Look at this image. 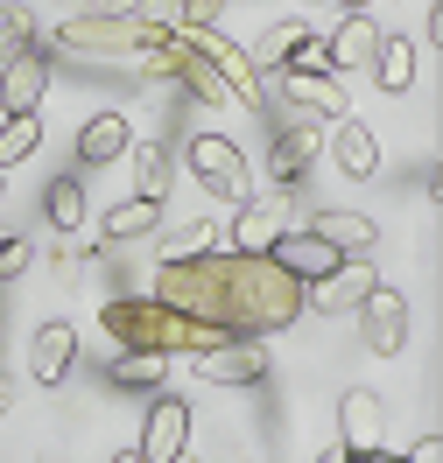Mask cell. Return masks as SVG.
Masks as SVG:
<instances>
[{"mask_svg": "<svg viewBox=\"0 0 443 463\" xmlns=\"http://www.w3.org/2000/svg\"><path fill=\"white\" fill-rule=\"evenodd\" d=\"M331 155H338V169L352 175V183H366V175L380 169V141H373V127H359V119H338Z\"/></svg>", "mask_w": 443, "mask_h": 463, "instance_id": "cell-20", "label": "cell"}, {"mask_svg": "<svg viewBox=\"0 0 443 463\" xmlns=\"http://www.w3.org/2000/svg\"><path fill=\"white\" fill-rule=\"evenodd\" d=\"M35 147H43V119H35V113H7V119H0V169L29 162Z\"/></svg>", "mask_w": 443, "mask_h": 463, "instance_id": "cell-27", "label": "cell"}, {"mask_svg": "<svg viewBox=\"0 0 443 463\" xmlns=\"http://www.w3.org/2000/svg\"><path fill=\"white\" fill-rule=\"evenodd\" d=\"M261 373H267L261 337H218L211 351H197V379H211V386H254Z\"/></svg>", "mask_w": 443, "mask_h": 463, "instance_id": "cell-9", "label": "cell"}, {"mask_svg": "<svg viewBox=\"0 0 443 463\" xmlns=\"http://www.w3.org/2000/svg\"><path fill=\"white\" fill-rule=\"evenodd\" d=\"M71 365H78V330L71 323H43L35 345H29V379L35 386H63Z\"/></svg>", "mask_w": 443, "mask_h": 463, "instance_id": "cell-16", "label": "cell"}, {"mask_svg": "<svg viewBox=\"0 0 443 463\" xmlns=\"http://www.w3.org/2000/svg\"><path fill=\"white\" fill-rule=\"evenodd\" d=\"M373 85L380 91H409L415 85V43L409 35H380V50H373Z\"/></svg>", "mask_w": 443, "mask_h": 463, "instance_id": "cell-23", "label": "cell"}, {"mask_svg": "<svg viewBox=\"0 0 443 463\" xmlns=\"http://www.w3.org/2000/svg\"><path fill=\"white\" fill-rule=\"evenodd\" d=\"M317 463H352V449H345V442H331V449H317Z\"/></svg>", "mask_w": 443, "mask_h": 463, "instance_id": "cell-35", "label": "cell"}, {"mask_svg": "<svg viewBox=\"0 0 443 463\" xmlns=\"http://www.w3.org/2000/svg\"><path fill=\"white\" fill-rule=\"evenodd\" d=\"M317 155H324V127H317V119H289V127L274 134V147H267V183H274V190H295Z\"/></svg>", "mask_w": 443, "mask_h": 463, "instance_id": "cell-7", "label": "cell"}, {"mask_svg": "<svg viewBox=\"0 0 443 463\" xmlns=\"http://www.w3.org/2000/svg\"><path fill=\"white\" fill-rule=\"evenodd\" d=\"M338 442H345L352 457H366V449H380V442H387V407H380V393L352 386V393L338 401Z\"/></svg>", "mask_w": 443, "mask_h": 463, "instance_id": "cell-14", "label": "cell"}, {"mask_svg": "<svg viewBox=\"0 0 443 463\" xmlns=\"http://www.w3.org/2000/svg\"><path fill=\"white\" fill-rule=\"evenodd\" d=\"M274 85H282V99H289L295 113L317 119V127L352 113V99H345V85H338V71H282Z\"/></svg>", "mask_w": 443, "mask_h": 463, "instance_id": "cell-8", "label": "cell"}, {"mask_svg": "<svg viewBox=\"0 0 443 463\" xmlns=\"http://www.w3.org/2000/svg\"><path fill=\"white\" fill-rule=\"evenodd\" d=\"M177 85L190 91L197 106H239V99H233V85H226V78H218V71H211V63L197 57V50H190V43H183V71H177Z\"/></svg>", "mask_w": 443, "mask_h": 463, "instance_id": "cell-24", "label": "cell"}, {"mask_svg": "<svg viewBox=\"0 0 443 463\" xmlns=\"http://www.w3.org/2000/svg\"><path fill=\"white\" fill-rule=\"evenodd\" d=\"M7 407H14V379L0 373V421H7Z\"/></svg>", "mask_w": 443, "mask_h": 463, "instance_id": "cell-36", "label": "cell"}, {"mask_svg": "<svg viewBox=\"0 0 443 463\" xmlns=\"http://www.w3.org/2000/svg\"><path fill=\"white\" fill-rule=\"evenodd\" d=\"M0 197H7V169H0Z\"/></svg>", "mask_w": 443, "mask_h": 463, "instance_id": "cell-40", "label": "cell"}, {"mask_svg": "<svg viewBox=\"0 0 443 463\" xmlns=\"http://www.w3.org/2000/svg\"><path fill=\"white\" fill-rule=\"evenodd\" d=\"M43 91H50V57H43L35 43L22 50V57L0 63V113H35Z\"/></svg>", "mask_w": 443, "mask_h": 463, "instance_id": "cell-13", "label": "cell"}, {"mask_svg": "<svg viewBox=\"0 0 443 463\" xmlns=\"http://www.w3.org/2000/svg\"><path fill=\"white\" fill-rule=\"evenodd\" d=\"M177 449H190V401L177 393H162V401H148V421H141V463H169Z\"/></svg>", "mask_w": 443, "mask_h": 463, "instance_id": "cell-10", "label": "cell"}, {"mask_svg": "<svg viewBox=\"0 0 443 463\" xmlns=\"http://www.w3.org/2000/svg\"><path fill=\"white\" fill-rule=\"evenodd\" d=\"M127 147H134V119L127 113H91L85 127H78V162H85V169H106Z\"/></svg>", "mask_w": 443, "mask_h": 463, "instance_id": "cell-18", "label": "cell"}, {"mask_svg": "<svg viewBox=\"0 0 443 463\" xmlns=\"http://www.w3.org/2000/svg\"><path fill=\"white\" fill-rule=\"evenodd\" d=\"M29 43H35V14H29V7H0V63L22 57Z\"/></svg>", "mask_w": 443, "mask_h": 463, "instance_id": "cell-29", "label": "cell"}, {"mask_svg": "<svg viewBox=\"0 0 443 463\" xmlns=\"http://www.w3.org/2000/svg\"><path fill=\"white\" fill-rule=\"evenodd\" d=\"M310 232L324 239L338 260H359V253H373V239H380V225H373L366 211H317V218H310Z\"/></svg>", "mask_w": 443, "mask_h": 463, "instance_id": "cell-19", "label": "cell"}, {"mask_svg": "<svg viewBox=\"0 0 443 463\" xmlns=\"http://www.w3.org/2000/svg\"><path fill=\"white\" fill-rule=\"evenodd\" d=\"M310 22H303V14H289V22H274V29L261 35V43H254V50H246V63H254V78H282V71H289L295 57H303V43H310Z\"/></svg>", "mask_w": 443, "mask_h": 463, "instance_id": "cell-17", "label": "cell"}, {"mask_svg": "<svg viewBox=\"0 0 443 463\" xmlns=\"http://www.w3.org/2000/svg\"><path fill=\"white\" fill-rule=\"evenodd\" d=\"M359 323H366V351H373V358H394V351L409 345V302L387 288V281L359 302Z\"/></svg>", "mask_w": 443, "mask_h": 463, "instance_id": "cell-12", "label": "cell"}, {"mask_svg": "<svg viewBox=\"0 0 443 463\" xmlns=\"http://www.w3.org/2000/svg\"><path fill=\"white\" fill-rule=\"evenodd\" d=\"M190 175L205 183L211 197H226V203H246V197H254L246 155H239V141H226V134H190Z\"/></svg>", "mask_w": 443, "mask_h": 463, "instance_id": "cell-5", "label": "cell"}, {"mask_svg": "<svg viewBox=\"0 0 443 463\" xmlns=\"http://www.w3.org/2000/svg\"><path fill=\"white\" fill-rule=\"evenodd\" d=\"M373 288H380V274H373V260L359 253V260H338L331 274H317V281L303 288V302H310V309H324V317H352Z\"/></svg>", "mask_w": 443, "mask_h": 463, "instance_id": "cell-6", "label": "cell"}, {"mask_svg": "<svg viewBox=\"0 0 443 463\" xmlns=\"http://www.w3.org/2000/svg\"><path fill=\"white\" fill-rule=\"evenodd\" d=\"M380 35H387V29L373 22V14H345V22L324 35V63H331V71H373Z\"/></svg>", "mask_w": 443, "mask_h": 463, "instance_id": "cell-15", "label": "cell"}, {"mask_svg": "<svg viewBox=\"0 0 443 463\" xmlns=\"http://www.w3.org/2000/svg\"><path fill=\"white\" fill-rule=\"evenodd\" d=\"M218 14H226V0H183L177 29H218Z\"/></svg>", "mask_w": 443, "mask_h": 463, "instance_id": "cell-32", "label": "cell"}, {"mask_svg": "<svg viewBox=\"0 0 443 463\" xmlns=\"http://www.w3.org/2000/svg\"><path fill=\"white\" fill-rule=\"evenodd\" d=\"M162 373H169L162 351H120L113 358V386H162Z\"/></svg>", "mask_w": 443, "mask_h": 463, "instance_id": "cell-28", "label": "cell"}, {"mask_svg": "<svg viewBox=\"0 0 443 463\" xmlns=\"http://www.w3.org/2000/svg\"><path fill=\"white\" fill-rule=\"evenodd\" d=\"M183 43H190V50H197V57H205L211 71L233 85V99L261 106V78H254V63H246V50H239V43H226L218 29H183Z\"/></svg>", "mask_w": 443, "mask_h": 463, "instance_id": "cell-11", "label": "cell"}, {"mask_svg": "<svg viewBox=\"0 0 443 463\" xmlns=\"http://www.w3.org/2000/svg\"><path fill=\"white\" fill-rule=\"evenodd\" d=\"M282 232H295V190H254V197L233 211V225L218 232L226 239V253H246V260H267V246L282 239Z\"/></svg>", "mask_w": 443, "mask_h": 463, "instance_id": "cell-4", "label": "cell"}, {"mask_svg": "<svg viewBox=\"0 0 443 463\" xmlns=\"http://www.w3.org/2000/svg\"><path fill=\"white\" fill-rule=\"evenodd\" d=\"M352 463H359V457H352Z\"/></svg>", "mask_w": 443, "mask_h": 463, "instance_id": "cell-41", "label": "cell"}, {"mask_svg": "<svg viewBox=\"0 0 443 463\" xmlns=\"http://www.w3.org/2000/svg\"><path fill=\"white\" fill-rule=\"evenodd\" d=\"M113 463H141V457H134V449H120V457H113Z\"/></svg>", "mask_w": 443, "mask_h": 463, "instance_id": "cell-38", "label": "cell"}, {"mask_svg": "<svg viewBox=\"0 0 443 463\" xmlns=\"http://www.w3.org/2000/svg\"><path fill=\"white\" fill-rule=\"evenodd\" d=\"M155 218H162V203H148V197H120L106 218H99V239L106 246H134V239H148L155 232Z\"/></svg>", "mask_w": 443, "mask_h": 463, "instance_id": "cell-21", "label": "cell"}, {"mask_svg": "<svg viewBox=\"0 0 443 463\" xmlns=\"http://www.w3.org/2000/svg\"><path fill=\"white\" fill-rule=\"evenodd\" d=\"M29 267H35V246H29V232L0 225V281H22Z\"/></svg>", "mask_w": 443, "mask_h": 463, "instance_id": "cell-30", "label": "cell"}, {"mask_svg": "<svg viewBox=\"0 0 443 463\" xmlns=\"http://www.w3.org/2000/svg\"><path fill=\"white\" fill-rule=\"evenodd\" d=\"M169 463H197V457H190V449H177V457H169Z\"/></svg>", "mask_w": 443, "mask_h": 463, "instance_id": "cell-39", "label": "cell"}, {"mask_svg": "<svg viewBox=\"0 0 443 463\" xmlns=\"http://www.w3.org/2000/svg\"><path fill=\"white\" fill-rule=\"evenodd\" d=\"M99 330L113 337V345L127 351H162V358H197V351H211L226 330H211V323L183 317V309H169V302H155V295H113L106 309H99Z\"/></svg>", "mask_w": 443, "mask_h": 463, "instance_id": "cell-2", "label": "cell"}, {"mask_svg": "<svg viewBox=\"0 0 443 463\" xmlns=\"http://www.w3.org/2000/svg\"><path fill=\"white\" fill-rule=\"evenodd\" d=\"M401 463H443V435H437V429H429V435H415V449H409Z\"/></svg>", "mask_w": 443, "mask_h": 463, "instance_id": "cell-34", "label": "cell"}, {"mask_svg": "<svg viewBox=\"0 0 443 463\" xmlns=\"http://www.w3.org/2000/svg\"><path fill=\"white\" fill-rule=\"evenodd\" d=\"M155 302L211 323L226 337H274L303 317V281H289L274 260L246 253H205V260H162L155 267Z\"/></svg>", "mask_w": 443, "mask_h": 463, "instance_id": "cell-1", "label": "cell"}, {"mask_svg": "<svg viewBox=\"0 0 443 463\" xmlns=\"http://www.w3.org/2000/svg\"><path fill=\"white\" fill-rule=\"evenodd\" d=\"M218 232L226 225H211V218H190V225L162 232V260H205V253H218Z\"/></svg>", "mask_w": 443, "mask_h": 463, "instance_id": "cell-26", "label": "cell"}, {"mask_svg": "<svg viewBox=\"0 0 443 463\" xmlns=\"http://www.w3.org/2000/svg\"><path fill=\"white\" fill-rule=\"evenodd\" d=\"M148 35H155V29H148L134 7H85V14H71V22L57 29V50H78V57H120V63H127Z\"/></svg>", "mask_w": 443, "mask_h": 463, "instance_id": "cell-3", "label": "cell"}, {"mask_svg": "<svg viewBox=\"0 0 443 463\" xmlns=\"http://www.w3.org/2000/svg\"><path fill=\"white\" fill-rule=\"evenodd\" d=\"M127 155H134V197L162 203L169 183H177V155H169L162 141H141V147H127Z\"/></svg>", "mask_w": 443, "mask_h": 463, "instance_id": "cell-22", "label": "cell"}, {"mask_svg": "<svg viewBox=\"0 0 443 463\" xmlns=\"http://www.w3.org/2000/svg\"><path fill=\"white\" fill-rule=\"evenodd\" d=\"M43 218L57 232H78L85 225V175H57L50 190H43Z\"/></svg>", "mask_w": 443, "mask_h": 463, "instance_id": "cell-25", "label": "cell"}, {"mask_svg": "<svg viewBox=\"0 0 443 463\" xmlns=\"http://www.w3.org/2000/svg\"><path fill=\"white\" fill-rule=\"evenodd\" d=\"M57 253H63V260H99V253H106V239L78 225V232H63V246H57Z\"/></svg>", "mask_w": 443, "mask_h": 463, "instance_id": "cell-31", "label": "cell"}, {"mask_svg": "<svg viewBox=\"0 0 443 463\" xmlns=\"http://www.w3.org/2000/svg\"><path fill=\"white\" fill-rule=\"evenodd\" d=\"M338 7H345V14H366V7H373V0H338Z\"/></svg>", "mask_w": 443, "mask_h": 463, "instance_id": "cell-37", "label": "cell"}, {"mask_svg": "<svg viewBox=\"0 0 443 463\" xmlns=\"http://www.w3.org/2000/svg\"><path fill=\"white\" fill-rule=\"evenodd\" d=\"M141 22H148V29H177V22H183V0H148Z\"/></svg>", "mask_w": 443, "mask_h": 463, "instance_id": "cell-33", "label": "cell"}]
</instances>
